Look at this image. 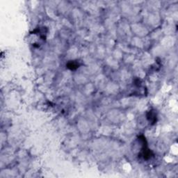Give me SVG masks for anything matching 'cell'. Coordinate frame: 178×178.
I'll list each match as a JSON object with an SVG mask.
<instances>
[{
    "label": "cell",
    "mask_w": 178,
    "mask_h": 178,
    "mask_svg": "<svg viewBox=\"0 0 178 178\" xmlns=\"http://www.w3.org/2000/svg\"><path fill=\"white\" fill-rule=\"evenodd\" d=\"M147 119L150 123L151 122L152 125L155 124L157 122V114H156L155 111L153 110H150L147 113Z\"/></svg>",
    "instance_id": "1"
},
{
    "label": "cell",
    "mask_w": 178,
    "mask_h": 178,
    "mask_svg": "<svg viewBox=\"0 0 178 178\" xmlns=\"http://www.w3.org/2000/svg\"><path fill=\"white\" fill-rule=\"evenodd\" d=\"M79 66H80V64L77 61H70L66 64L67 68L71 70H77Z\"/></svg>",
    "instance_id": "2"
}]
</instances>
